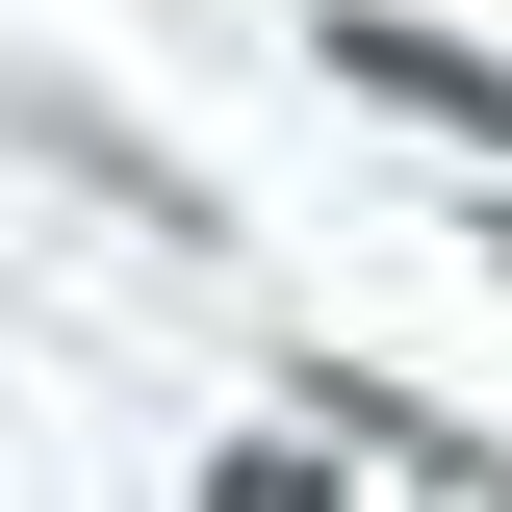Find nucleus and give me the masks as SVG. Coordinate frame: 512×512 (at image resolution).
I'll return each mask as SVG.
<instances>
[{
    "mask_svg": "<svg viewBox=\"0 0 512 512\" xmlns=\"http://www.w3.org/2000/svg\"><path fill=\"white\" fill-rule=\"evenodd\" d=\"M333 77H359V103H410V128H461V154H512V77L461 52V26H384V0H333Z\"/></svg>",
    "mask_w": 512,
    "mask_h": 512,
    "instance_id": "1",
    "label": "nucleus"
}]
</instances>
